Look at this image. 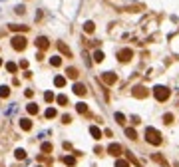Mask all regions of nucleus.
<instances>
[{"label": "nucleus", "mask_w": 179, "mask_h": 167, "mask_svg": "<svg viewBox=\"0 0 179 167\" xmlns=\"http://www.w3.org/2000/svg\"><path fill=\"white\" fill-rule=\"evenodd\" d=\"M145 141L151 145H161V133L155 127H147L145 129Z\"/></svg>", "instance_id": "nucleus-1"}, {"label": "nucleus", "mask_w": 179, "mask_h": 167, "mask_svg": "<svg viewBox=\"0 0 179 167\" xmlns=\"http://www.w3.org/2000/svg\"><path fill=\"white\" fill-rule=\"evenodd\" d=\"M115 122L123 125V123H125V115H123V113H115Z\"/></svg>", "instance_id": "nucleus-28"}, {"label": "nucleus", "mask_w": 179, "mask_h": 167, "mask_svg": "<svg viewBox=\"0 0 179 167\" xmlns=\"http://www.w3.org/2000/svg\"><path fill=\"white\" fill-rule=\"evenodd\" d=\"M131 56H134V52H131L129 48H125V50H120V52H117V60H120V62H129Z\"/></svg>", "instance_id": "nucleus-4"}, {"label": "nucleus", "mask_w": 179, "mask_h": 167, "mask_svg": "<svg viewBox=\"0 0 179 167\" xmlns=\"http://www.w3.org/2000/svg\"><path fill=\"white\" fill-rule=\"evenodd\" d=\"M108 153L113 155V157H117L120 153H122V145H120V143H110V145H108Z\"/></svg>", "instance_id": "nucleus-7"}, {"label": "nucleus", "mask_w": 179, "mask_h": 167, "mask_svg": "<svg viewBox=\"0 0 179 167\" xmlns=\"http://www.w3.org/2000/svg\"><path fill=\"white\" fill-rule=\"evenodd\" d=\"M0 66H2V58H0Z\"/></svg>", "instance_id": "nucleus-36"}, {"label": "nucleus", "mask_w": 179, "mask_h": 167, "mask_svg": "<svg viewBox=\"0 0 179 167\" xmlns=\"http://www.w3.org/2000/svg\"><path fill=\"white\" fill-rule=\"evenodd\" d=\"M14 157H16V159H24V157H26V151H24V149H16V151H14Z\"/></svg>", "instance_id": "nucleus-25"}, {"label": "nucleus", "mask_w": 179, "mask_h": 167, "mask_svg": "<svg viewBox=\"0 0 179 167\" xmlns=\"http://www.w3.org/2000/svg\"><path fill=\"white\" fill-rule=\"evenodd\" d=\"M64 163H66V165H76V155H66L64 157Z\"/></svg>", "instance_id": "nucleus-16"}, {"label": "nucleus", "mask_w": 179, "mask_h": 167, "mask_svg": "<svg viewBox=\"0 0 179 167\" xmlns=\"http://www.w3.org/2000/svg\"><path fill=\"white\" fill-rule=\"evenodd\" d=\"M56 101L60 103V106H66V103H68V98H66V96H58Z\"/></svg>", "instance_id": "nucleus-29"}, {"label": "nucleus", "mask_w": 179, "mask_h": 167, "mask_svg": "<svg viewBox=\"0 0 179 167\" xmlns=\"http://www.w3.org/2000/svg\"><path fill=\"white\" fill-rule=\"evenodd\" d=\"M68 78H72V80H76L78 78V70H76V68H68Z\"/></svg>", "instance_id": "nucleus-20"}, {"label": "nucleus", "mask_w": 179, "mask_h": 167, "mask_svg": "<svg viewBox=\"0 0 179 167\" xmlns=\"http://www.w3.org/2000/svg\"><path fill=\"white\" fill-rule=\"evenodd\" d=\"M50 64L58 68L60 64H62V58H60V56H52V58H50Z\"/></svg>", "instance_id": "nucleus-23"}, {"label": "nucleus", "mask_w": 179, "mask_h": 167, "mask_svg": "<svg viewBox=\"0 0 179 167\" xmlns=\"http://www.w3.org/2000/svg\"><path fill=\"white\" fill-rule=\"evenodd\" d=\"M36 46H38L42 52H44V50H48L50 42H48V38H46V36H38V38H36Z\"/></svg>", "instance_id": "nucleus-8"}, {"label": "nucleus", "mask_w": 179, "mask_h": 167, "mask_svg": "<svg viewBox=\"0 0 179 167\" xmlns=\"http://www.w3.org/2000/svg\"><path fill=\"white\" fill-rule=\"evenodd\" d=\"M115 167H129V163H127L125 159H117V161H115Z\"/></svg>", "instance_id": "nucleus-30"}, {"label": "nucleus", "mask_w": 179, "mask_h": 167, "mask_svg": "<svg viewBox=\"0 0 179 167\" xmlns=\"http://www.w3.org/2000/svg\"><path fill=\"white\" fill-rule=\"evenodd\" d=\"M20 68H24V70H26V68H28V62H26V60H22V62H20Z\"/></svg>", "instance_id": "nucleus-35"}, {"label": "nucleus", "mask_w": 179, "mask_h": 167, "mask_svg": "<svg viewBox=\"0 0 179 167\" xmlns=\"http://www.w3.org/2000/svg\"><path fill=\"white\" fill-rule=\"evenodd\" d=\"M24 96H26V98H32V96H34V89H26V92H24Z\"/></svg>", "instance_id": "nucleus-34"}, {"label": "nucleus", "mask_w": 179, "mask_h": 167, "mask_svg": "<svg viewBox=\"0 0 179 167\" xmlns=\"http://www.w3.org/2000/svg\"><path fill=\"white\" fill-rule=\"evenodd\" d=\"M10 96V88L8 86H0V98H8Z\"/></svg>", "instance_id": "nucleus-17"}, {"label": "nucleus", "mask_w": 179, "mask_h": 167, "mask_svg": "<svg viewBox=\"0 0 179 167\" xmlns=\"http://www.w3.org/2000/svg\"><path fill=\"white\" fill-rule=\"evenodd\" d=\"M86 92H88V89H86L84 84H78V82L74 84V94H76V96H86Z\"/></svg>", "instance_id": "nucleus-9"}, {"label": "nucleus", "mask_w": 179, "mask_h": 167, "mask_svg": "<svg viewBox=\"0 0 179 167\" xmlns=\"http://www.w3.org/2000/svg\"><path fill=\"white\" fill-rule=\"evenodd\" d=\"M44 100L46 101H54V94H52V92H46V94H44Z\"/></svg>", "instance_id": "nucleus-31"}, {"label": "nucleus", "mask_w": 179, "mask_h": 167, "mask_svg": "<svg viewBox=\"0 0 179 167\" xmlns=\"http://www.w3.org/2000/svg\"><path fill=\"white\" fill-rule=\"evenodd\" d=\"M10 30H14V32H26V30H28V26H18V24H10Z\"/></svg>", "instance_id": "nucleus-18"}, {"label": "nucleus", "mask_w": 179, "mask_h": 167, "mask_svg": "<svg viewBox=\"0 0 179 167\" xmlns=\"http://www.w3.org/2000/svg\"><path fill=\"white\" fill-rule=\"evenodd\" d=\"M115 80H117V76H115L113 72H106V74H101V82H103V84H108V86L115 84Z\"/></svg>", "instance_id": "nucleus-6"}, {"label": "nucleus", "mask_w": 179, "mask_h": 167, "mask_svg": "<svg viewBox=\"0 0 179 167\" xmlns=\"http://www.w3.org/2000/svg\"><path fill=\"white\" fill-rule=\"evenodd\" d=\"M131 94H134V98L143 100V98H147V88H143V86H135V88L131 89Z\"/></svg>", "instance_id": "nucleus-5"}, {"label": "nucleus", "mask_w": 179, "mask_h": 167, "mask_svg": "<svg viewBox=\"0 0 179 167\" xmlns=\"http://www.w3.org/2000/svg\"><path fill=\"white\" fill-rule=\"evenodd\" d=\"M46 117H48V119L56 117V110H54V108H48V110H46Z\"/></svg>", "instance_id": "nucleus-27"}, {"label": "nucleus", "mask_w": 179, "mask_h": 167, "mask_svg": "<svg viewBox=\"0 0 179 167\" xmlns=\"http://www.w3.org/2000/svg\"><path fill=\"white\" fill-rule=\"evenodd\" d=\"M153 96H155L157 101H167L169 96H171V92H169L165 86H155V88H153Z\"/></svg>", "instance_id": "nucleus-2"}, {"label": "nucleus", "mask_w": 179, "mask_h": 167, "mask_svg": "<svg viewBox=\"0 0 179 167\" xmlns=\"http://www.w3.org/2000/svg\"><path fill=\"white\" fill-rule=\"evenodd\" d=\"M20 127H22L24 131H30V129H32V122H30L28 117H22V119H20Z\"/></svg>", "instance_id": "nucleus-10"}, {"label": "nucleus", "mask_w": 179, "mask_h": 167, "mask_svg": "<svg viewBox=\"0 0 179 167\" xmlns=\"http://www.w3.org/2000/svg\"><path fill=\"white\" fill-rule=\"evenodd\" d=\"M90 133H92L94 139H101V129H100V127H96V125L90 127Z\"/></svg>", "instance_id": "nucleus-12"}, {"label": "nucleus", "mask_w": 179, "mask_h": 167, "mask_svg": "<svg viewBox=\"0 0 179 167\" xmlns=\"http://www.w3.org/2000/svg\"><path fill=\"white\" fill-rule=\"evenodd\" d=\"M62 122H64V123H70V122H72V117L66 113V115H62Z\"/></svg>", "instance_id": "nucleus-33"}, {"label": "nucleus", "mask_w": 179, "mask_h": 167, "mask_svg": "<svg viewBox=\"0 0 179 167\" xmlns=\"http://www.w3.org/2000/svg\"><path fill=\"white\" fill-rule=\"evenodd\" d=\"M163 122H165V123H171V122H173V115H171V113H165V115H163Z\"/></svg>", "instance_id": "nucleus-32"}, {"label": "nucleus", "mask_w": 179, "mask_h": 167, "mask_svg": "<svg viewBox=\"0 0 179 167\" xmlns=\"http://www.w3.org/2000/svg\"><path fill=\"white\" fill-rule=\"evenodd\" d=\"M58 50H60V52H62L64 56H68V58L72 56V50H70V48H68V46L64 44V42H58Z\"/></svg>", "instance_id": "nucleus-11"}, {"label": "nucleus", "mask_w": 179, "mask_h": 167, "mask_svg": "<svg viewBox=\"0 0 179 167\" xmlns=\"http://www.w3.org/2000/svg\"><path fill=\"white\" fill-rule=\"evenodd\" d=\"M42 151H44V153H50V151H52V143H50V141H44V143H42Z\"/></svg>", "instance_id": "nucleus-24"}, {"label": "nucleus", "mask_w": 179, "mask_h": 167, "mask_svg": "<svg viewBox=\"0 0 179 167\" xmlns=\"http://www.w3.org/2000/svg\"><path fill=\"white\" fill-rule=\"evenodd\" d=\"M26 44H28V40H26L24 36H14V38H12V48L18 50V52H22L24 48H26Z\"/></svg>", "instance_id": "nucleus-3"}, {"label": "nucleus", "mask_w": 179, "mask_h": 167, "mask_svg": "<svg viewBox=\"0 0 179 167\" xmlns=\"http://www.w3.org/2000/svg\"><path fill=\"white\" fill-rule=\"evenodd\" d=\"M76 110H78V113H86V111H88V106H86L84 101H80V103H76Z\"/></svg>", "instance_id": "nucleus-19"}, {"label": "nucleus", "mask_w": 179, "mask_h": 167, "mask_svg": "<svg viewBox=\"0 0 179 167\" xmlns=\"http://www.w3.org/2000/svg\"><path fill=\"white\" fill-rule=\"evenodd\" d=\"M6 70H8V72H10V74H14V72H16V70H18V66H16V64H14V62H8V64H6Z\"/></svg>", "instance_id": "nucleus-26"}, {"label": "nucleus", "mask_w": 179, "mask_h": 167, "mask_svg": "<svg viewBox=\"0 0 179 167\" xmlns=\"http://www.w3.org/2000/svg\"><path fill=\"white\" fill-rule=\"evenodd\" d=\"M26 111H28L30 115H36V113H38V106H36V103H28V106H26Z\"/></svg>", "instance_id": "nucleus-14"}, {"label": "nucleus", "mask_w": 179, "mask_h": 167, "mask_svg": "<svg viewBox=\"0 0 179 167\" xmlns=\"http://www.w3.org/2000/svg\"><path fill=\"white\" fill-rule=\"evenodd\" d=\"M94 62H98V64L103 62V52H101V50H96V52H94Z\"/></svg>", "instance_id": "nucleus-15"}, {"label": "nucleus", "mask_w": 179, "mask_h": 167, "mask_svg": "<svg viewBox=\"0 0 179 167\" xmlns=\"http://www.w3.org/2000/svg\"><path fill=\"white\" fill-rule=\"evenodd\" d=\"M54 86H56V88H64V86H66V78H64V76H56V78H54Z\"/></svg>", "instance_id": "nucleus-13"}, {"label": "nucleus", "mask_w": 179, "mask_h": 167, "mask_svg": "<svg viewBox=\"0 0 179 167\" xmlns=\"http://www.w3.org/2000/svg\"><path fill=\"white\" fill-rule=\"evenodd\" d=\"M84 30H86L88 34H92L94 30H96V24H94V22H86V24H84Z\"/></svg>", "instance_id": "nucleus-22"}, {"label": "nucleus", "mask_w": 179, "mask_h": 167, "mask_svg": "<svg viewBox=\"0 0 179 167\" xmlns=\"http://www.w3.org/2000/svg\"><path fill=\"white\" fill-rule=\"evenodd\" d=\"M125 135H127L129 139H135V137H137V133H135L134 127H125Z\"/></svg>", "instance_id": "nucleus-21"}]
</instances>
